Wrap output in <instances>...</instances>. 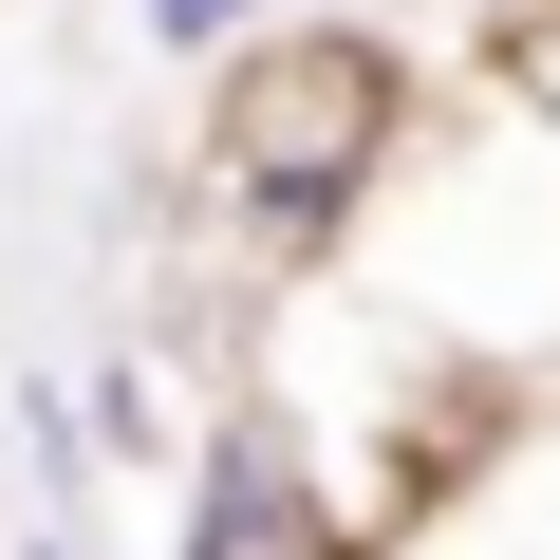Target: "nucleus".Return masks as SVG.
<instances>
[{"instance_id": "3", "label": "nucleus", "mask_w": 560, "mask_h": 560, "mask_svg": "<svg viewBox=\"0 0 560 560\" xmlns=\"http://www.w3.org/2000/svg\"><path fill=\"white\" fill-rule=\"evenodd\" d=\"M20 467H38V523L94 504V411H75V374H20Z\"/></svg>"}, {"instance_id": "1", "label": "nucleus", "mask_w": 560, "mask_h": 560, "mask_svg": "<svg viewBox=\"0 0 560 560\" xmlns=\"http://www.w3.org/2000/svg\"><path fill=\"white\" fill-rule=\"evenodd\" d=\"M224 75H243V94H224V187H243V224H261V243H337L355 187H374V150H393V57L261 20Z\"/></svg>"}, {"instance_id": "2", "label": "nucleus", "mask_w": 560, "mask_h": 560, "mask_svg": "<svg viewBox=\"0 0 560 560\" xmlns=\"http://www.w3.org/2000/svg\"><path fill=\"white\" fill-rule=\"evenodd\" d=\"M187 560H318V486L280 448V411H224L187 448Z\"/></svg>"}, {"instance_id": "5", "label": "nucleus", "mask_w": 560, "mask_h": 560, "mask_svg": "<svg viewBox=\"0 0 560 560\" xmlns=\"http://www.w3.org/2000/svg\"><path fill=\"white\" fill-rule=\"evenodd\" d=\"M20 560H94V541H75V523H38V541H20Z\"/></svg>"}, {"instance_id": "6", "label": "nucleus", "mask_w": 560, "mask_h": 560, "mask_svg": "<svg viewBox=\"0 0 560 560\" xmlns=\"http://www.w3.org/2000/svg\"><path fill=\"white\" fill-rule=\"evenodd\" d=\"M541 20H560V0H541Z\"/></svg>"}, {"instance_id": "4", "label": "nucleus", "mask_w": 560, "mask_h": 560, "mask_svg": "<svg viewBox=\"0 0 560 560\" xmlns=\"http://www.w3.org/2000/svg\"><path fill=\"white\" fill-rule=\"evenodd\" d=\"M131 20H150V57H187V75H206V57H243V38H261V0H131Z\"/></svg>"}]
</instances>
